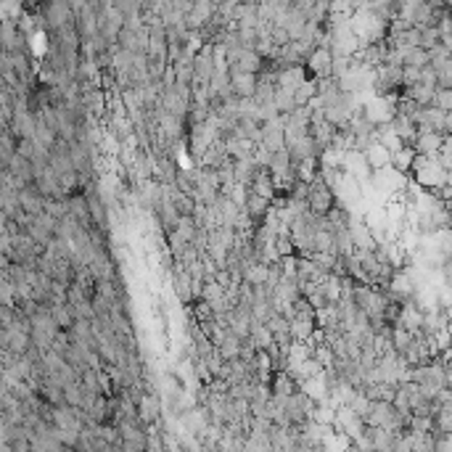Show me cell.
Returning a JSON list of instances; mask_svg holds the SVG:
<instances>
[{"label":"cell","mask_w":452,"mask_h":452,"mask_svg":"<svg viewBox=\"0 0 452 452\" xmlns=\"http://www.w3.org/2000/svg\"><path fill=\"white\" fill-rule=\"evenodd\" d=\"M410 172H413V182L421 185L426 194L437 191V188H442V185H450V169H444V167L439 164L437 156H434V159H429V156H418Z\"/></svg>","instance_id":"obj_1"},{"label":"cell","mask_w":452,"mask_h":452,"mask_svg":"<svg viewBox=\"0 0 452 452\" xmlns=\"http://www.w3.org/2000/svg\"><path fill=\"white\" fill-rule=\"evenodd\" d=\"M341 201H339V196L333 194L331 188L326 185V182L317 178L312 185H310V198H307V209L312 211L315 217H328L336 207H339Z\"/></svg>","instance_id":"obj_2"},{"label":"cell","mask_w":452,"mask_h":452,"mask_svg":"<svg viewBox=\"0 0 452 452\" xmlns=\"http://www.w3.org/2000/svg\"><path fill=\"white\" fill-rule=\"evenodd\" d=\"M304 69H307V75L312 77V79H328L333 75V50L323 46L315 48L312 56L304 64Z\"/></svg>","instance_id":"obj_3"},{"label":"cell","mask_w":452,"mask_h":452,"mask_svg":"<svg viewBox=\"0 0 452 452\" xmlns=\"http://www.w3.org/2000/svg\"><path fill=\"white\" fill-rule=\"evenodd\" d=\"M259 149L270 151V153H278V151L286 149V127L283 122H265L262 124V143Z\"/></svg>","instance_id":"obj_4"},{"label":"cell","mask_w":452,"mask_h":452,"mask_svg":"<svg viewBox=\"0 0 452 452\" xmlns=\"http://www.w3.org/2000/svg\"><path fill=\"white\" fill-rule=\"evenodd\" d=\"M256 85H259V75H243V72L230 75V88L238 101H252L256 95Z\"/></svg>","instance_id":"obj_5"},{"label":"cell","mask_w":452,"mask_h":452,"mask_svg":"<svg viewBox=\"0 0 452 452\" xmlns=\"http://www.w3.org/2000/svg\"><path fill=\"white\" fill-rule=\"evenodd\" d=\"M252 194H256V196L267 198V201H275V196H278V180L272 178L270 169H265V167H259L254 175V182H252V188H249Z\"/></svg>","instance_id":"obj_6"},{"label":"cell","mask_w":452,"mask_h":452,"mask_svg":"<svg viewBox=\"0 0 452 452\" xmlns=\"http://www.w3.org/2000/svg\"><path fill=\"white\" fill-rule=\"evenodd\" d=\"M19 204H21V209L32 214V217H40L48 207V198L37 191V185H30V188H24V191H19Z\"/></svg>","instance_id":"obj_7"},{"label":"cell","mask_w":452,"mask_h":452,"mask_svg":"<svg viewBox=\"0 0 452 452\" xmlns=\"http://www.w3.org/2000/svg\"><path fill=\"white\" fill-rule=\"evenodd\" d=\"M243 209H246V214L254 220V225L259 227V225H265V220L272 214V201L256 196V194L249 191V198H246V207H243Z\"/></svg>","instance_id":"obj_8"},{"label":"cell","mask_w":452,"mask_h":452,"mask_svg":"<svg viewBox=\"0 0 452 452\" xmlns=\"http://www.w3.org/2000/svg\"><path fill=\"white\" fill-rule=\"evenodd\" d=\"M442 146H444V135H442V133H418L413 149H415L418 156H429V159H434V156H439Z\"/></svg>","instance_id":"obj_9"},{"label":"cell","mask_w":452,"mask_h":452,"mask_svg":"<svg viewBox=\"0 0 452 452\" xmlns=\"http://www.w3.org/2000/svg\"><path fill=\"white\" fill-rule=\"evenodd\" d=\"M167 196H169V201H172V207L178 209V214L180 217H194L196 214V198L188 196V194H182V191H178V185H164Z\"/></svg>","instance_id":"obj_10"},{"label":"cell","mask_w":452,"mask_h":452,"mask_svg":"<svg viewBox=\"0 0 452 452\" xmlns=\"http://www.w3.org/2000/svg\"><path fill=\"white\" fill-rule=\"evenodd\" d=\"M423 320H426V312H421V310L413 304V299L402 304V320H399V328H405V331L418 336V333H423Z\"/></svg>","instance_id":"obj_11"},{"label":"cell","mask_w":452,"mask_h":452,"mask_svg":"<svg viewBox=\"0 0 452 452\" xmlns=\"http://www.w3.org/2000/svg\"><path fill=\"white\" fill-rule=\"evenodd\" d=\"M317 331H320L317 328V320H304V317H294L291 320V339L296 344H310L315 339Z\"/></svg>","instance_id":"obj_12"},{"label":"cell","mask_w":452,"mask_h":452,"mask_svg":"<svg viewBox=\"0 0 452 452\" xmlns=\"http://www.w3.org/2000/svg\"><path fill=\"white\" fill-rule=\"evenodd\" d=\"M159 415H162L159 397H156V394H143L140 402H138V418L143 423H153V421H159Z\"/></svg>","instance_id":"obj_13"},{"label":"cell","mask_w":452,"mask_h":452,"mask_svg":"<svg viewBox=\"0 0 452 452\" xmlns=\"http://www.w3.org/2000/svg\"><path fill=\"white\" fill-rule=\"evenodd\" d=\"M365 162H368V167H370L373 172H381V169L392 167V151L384 149L381 143H373L370 149L365 151Z\"/></svg>","instance_id":"obj_14"},{"label":"cell","mask_w":452,"mask_h":452,"mask_svg":"<svg viewBox=\"0 0 452 452\" xmlns=\"http://www.w3.org/2000/svg\"><path fill=\"white\" fill-rule=\"evenodd\" d=\"M238 138L252 140V143H262V122L254 117H238Z\"/></svg>","instance_id":"obj_15"},{"label":"cell","mask_w":452,"mask_h":452,"mask_svg":"<svg viewBox=\"0 0 452 452\" xmlns=\"http://www.w3.org/2000/svg\"><path fill=\"white\" fill-rule=\"evenodd\" d=\"M310 135L315 138L317 143L323 146V149H331L333 138H336V127H333L331 122H312V127H310Z\"/></svg>","instance_id":"obj_16"},{"label":"cell","mask_w":452,"mask_h":452,"mask_svg":"<svg viewBox=\"0 0 452 452\" xmlns=\"http://www.w3.org/2000/svg\"><path fill=\"white\" fill-rule=\"evenodd\" d=\"M413 344H415V333L405 331V328H394L392 331V349L399 357H405Z\"/></svg>","instance_id":"obj_17"},{"label":"cell","mask_w":452,"mask_h":452,"mask_svg":"<svg viewBox=\"0 0 452 452\" xmlns=\"http://www.w3.org/2000/svg\"><path fill=\"white\" fill-rule=\"evenodd\" d=\"M252 341H254V347L259 349V352H267L270 347H275V336H272V331L267 328V326H259V323H254V328H252V336H249Z\"/></svg>","instance_id":"obj_18"},{"label":"cell","mask_w":452,"mask_h":452,"mask_svg":"<svg viewBox=\"0 0 452 452\" xmlns=\"http://www.w3.org/2000/svg\"><path fill=\"white\" fill-rule=\"evenodd\" d=\"M405 66H413V69H426L431 66V53L423 50V48H405Z\"/></svg>","instance_id":"obj_19"},{"label":"cell","mask_w":452,"mask_h":452,"mask_svg":"<svg viewBox=\"0 0 452 452\" xmlns=\"http://www.w3.org/2000/svg\"><path fill=\"white\" fill-rule=\"evenodd\" d=\"M267 281H270V267L262 262H256L254 267L243 272V283H249V286H267Z\"/></svg>","instance_id":"obj_20"},{"label":"cell","mask_w":452,"mask_h":452,"mask_svg":"<svg viewBox=\"0 0 452 452\" xmlns=\"http://www.w3.org/2000/svg\"><path fill=\"white\" fill-rule=\"evenodd\" d=\"M415 159H418L415 149H402V151H397V153H392V167L394 169H399V172H410L413 164H415Z\"/></svg>","instance_id":"obj_21"},{"label":"cell","mask_w":452,"mask_h":452,"mask_svg":"<svg viewBox=\"0 0 452 452\" xmlns=\"http://www.w3.org/2000/svg\"><path fill=\"white\" fill-rule=\"evenodd\" d=\"M304 299L315 307V312H326V310H331V301H328V294H326V288L323 286H315L307 296H304Z\"/></svg>","instance_id":"obj_22"},{"label":"cell","mask_w":452,"mask_h":452,"mask_svg":"<svg viewBox=\"0 0 452 452\" xmlns=\"http://www.w3.org/2000/svg\"><path fill=\"white\" fill-rule=\"evenodd\" d=\"M275 252H278V256H281V259L299 254V252H296V243L291 241V236H286V238H278V241H275Z\"/></svg>","instance_id":"obj_23"},{"label":"cell","mask_w":452,"mask_h":452,"mask_svg":"<svg viewBox=\"0 0 452 452\" xmlns=\"http://www.w3.org/2000/svg\"><path fill=\"white\" fill-rule=\"evenodd\" d=\"M434 72H437L439 88H450L452 91V61L442 64V66H434Z\"/></svg>","instance_id":"obj_24"},{"label":"cell","mask_w":452,"mask_h":452,"mask_svg":"<svg viewBox=\"0 0 452 452\" xmlns=\"http://www.w3.org/2000/svg\"><path fill=\"white\" fill-rule=\"evenodd\" d=\"M434 106L442 109V111H452V91H450V88H437Z\"/></svg>","instance_id":"obj_25"},{"label":"cell","mask_w":452,"mask_h":452,"mask_svg":"<svg viewBox=\"0 0 452 452\" xmlns=\"http://www.w3.org/2000/svg\"><path fill=\"white\" fill-rule=\"evenodd\" d=\"M214 281H217L220 286L225 288V291H230V288L238 286V283H236V278H233V275H230L227 270H220V272H217V278H214Z\"/></svg>","instance_id":"obj_26"}]
</instances>
